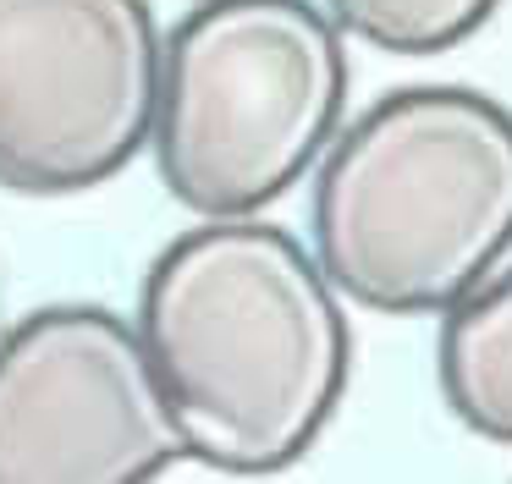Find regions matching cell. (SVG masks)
Wrapping results in <instances>:
<instances>
[{
	"mask_svg": "<svg viewBox=\"0 0 512 484\" xmlns=\"http://www.w3.org/2000/svg\"><path fill=\"white\" fill-rule=\"evenodd\" d=\"M441 325V396L474 435L512 446V264L490 270Z\"/></svg>",
	"mask_w": 512,
	"mask_h": 484,
	"instance_id": "8992f818",
	"label": "cell"
},
{
	"mask_svg": "<svg viewBox=\"0 0 512 484\" xmlns=\"http://www.w3.org/2000/svg\"><path fill=\"white\" fill-rule=\"evenodd\" d=\"M138 336L182 451L221 473L292 468L325 435L353 363L342 292L259 215L182 231L144 275Z\"/></svg>",
	"mask_w": 512,
	"mask_h": 484,
	"instance_id": "6da1fadb",
	"label": "cell"
},
{
	"mask_svg": "<svg viewBox=\"0 0 512 484\" xmlns=\"http://www.w3.org/2000/svg\"><path fill=\"white\" fill-rule=\"evenodd\" d=\"M501 0H325L347 39L386 55H441L474 39Z\"/></svg>",
	"mask_w": 512,
	"mask_h": 484,
	"instance_id": "52a82bcc",
	"label": "cell"
},
{
	"mask_svg": "<svg viewBox=\"0 0 512 484\" xmlns=\"http://www.w3.org/2000/svg\"><path fill=\"white\" fill-rule=\"evenodd\" d=\"M160 22L149 0H0V187L89 193L149 143Z\"/></svg>",
	"mask_w": 512,
	"mask_h": 484,
	"instance_id": "277c9868",
	"label": "cell"
},
{
	"mask_svg": "<svg viewBox=\"0 0 512 484\" xmlns=\"http://www.w3.org/2000/svg\"><path fill=\"white\" fill-rule=\"evenodd\" d=\"M177 457L182 429L133 319L50 303L0 336V484H133Z\"/></svg>",
	"mask_w": 512,
	"mask_h": 484,
	"instance_id": "5b68a950",
	"label": "cell"
},
{
	"mask_svg": "<svg viewBox=\"0 0 512 484\" xmlns=\"http://www.w3.org/2000/svg\"><path fill=\"white\" fill-rule=\"evenodd\" d=\"M347 110V44L314 0H199L160 39L155 165L204 220L259 215L320 165Z\"/></svg>",
	"mask_w": 512,
	"mask_h": 484,
	"instance_id": "3957f363",
	"label": "cell"
},
{
	"mask_svg": "<svg viewBox=\"0 0 512 484\" xmlns=\"http://www.w3.org/2000/svg\"><path fill=\"white\" fill-rule=\"evenodd\" d=\"M314 259L375 314H446L512 253V110L463 83L397 88L336 127Z\"/></svg>",
	"mask_w": 512,
	"mask_h": 484,
	"instance_id": "7a4b0ae2",
	"label": "cell"
}]
</instances>
